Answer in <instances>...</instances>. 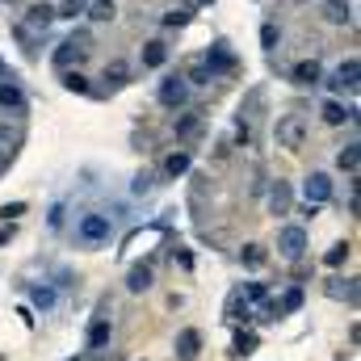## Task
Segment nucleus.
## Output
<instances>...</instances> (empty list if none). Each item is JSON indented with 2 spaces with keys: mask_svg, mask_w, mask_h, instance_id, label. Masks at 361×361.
Wrapping results in <instances>:
<instances>
[{
  "mask_svg": "<svg viewBox=\"0 0 361 361\" xmlns=\"http://www.w3.org/2000/svg\"><path fill=\"white\" fill-rule=\"evenodd\" d=\"M76 244L80 248H105L109 240H114V219L109 214H101V210H85L80 219H76Z\"/></svg>",
  "mask_w": 361,
  "mask_h": 361,
  "instance_id": "nucleus-1",
  "label": "nucleus"
},
{
  "mask_svg": "<svg viewBox=\"0 0 361 361\" xmlns=\"http://www.w3.org/2000/svg\"><path fill=\"white\" fill-rule=\"evenodd\" d=\"M307 248H311V235H307L302 223H286V227L277 231V257H281V261L298 265V261L307 257Z\"/></svg>",
  "mask_w": 361,
  "mask_h": 361,
  "instance_id": "nucleus-2",
  "label": "nucleus"
},
{
  "mask_svg": "<svg viewBox=\"0 0 361 361\" xmlns=\"http://www.w3.org/2000/svg\"><path fill=\"white\" fill-rule=\"evenodd\" d=\"M273 139H277V147H286V152H302V147H307V118H302V114H281L277 126H273Z\"/></svg>",
  "mask_w": 361,
  "mask_h": 361,
  "instance_id": "nucleus-3",
  "label": "nucleus"
},
{
  "mask_svg": "<svg viewBox=\"0 0 361 361\" xmlns=\"http://www.w3.org/2000/svg\"><path fill=\"white\" fill-rule=\"evenodd\" d=\"M202 63H206V72H210L214 80H219V76H231V72L240 68V59H235V51H231V42H227V38H214V42L206 47Z\"/></svg>",
  "mask_w": 361,
  "mask_h": 361,
  "instance_id": "nucleus-4",
  "label": "nucleus"
},
{
  "mask_svg": "<svg viewBox=\"0 0 361 361\" xmlns=\"http://www.w3.org/2000/svg\"><path fill=\"white\" fill-rule=\"evenodd\" d=\"M156 101H160L169 114L189 109V85H185V76H180V72H169V76L156 85Z\"/></svg>",
  "mask_w": 361,
  "mask_h": 361,
  "instance_id": "nucleus-5",
  "label": "nucleus"
},
{
  "mask_svg": "<svg viewBox=\"0 0 361 361\" xmlns=\"http://www.w3.org/2000/svg\"><path fill=\"white\" fill-rule=\"evenodd\" d=\"M324 85L332 92H357V85H361V59L357 55H349L332 76H324Z\"/></svg>",
  "mask_w": 361,
  "mask_h": 361,
  "instance_id": "nucleus-6",
  "label": "nucleus"
},
{
  "mask_svg": "<svg viewBox=\"0 0 361 361\" xmlns=\"http://www.w3.org/2000/svg\"><path fill=\"white\" fill-rule=\"evenodd\" d=\"M0 109L13 114V118H25V114H30V97L17 85V76H13V80H0Z\"/></svg>",
  "mask_w": 361,
  "mask_h": 361,
  "instance_id": "nucleus-7",
  "label": "nucleus"
},
{
  "mask_svg": "<svg viewBox=\"0 0 361 361\" xmlns=\"http://www.w3.org/2000/svg\"><path fill=\"white\" fill-rule=\"evenodd\" d=\"M324 63L319 59H298L294 68H290V85H298V89H319L324 85Z\"/></svg>",
  "mask_w": 361,
  "mask_h": 361,
  "instance_id": "nucleus-8",
  "label": "nucleus"
},
{
  "mask_svg": "<svg viewBox=\"0 0 361 361\" xmlns=\"http://www.w3.org/2000/svg\"><path fill=\"white\" fill-rule=\"evenodd\" d=\"M319 118L328 122V126H357V105H345L341 97H328L324 105H319Z\"/></svg>",
  "mask_w": 361,
  "mask_h": 361,
  "instance_id": "nucleus-9",
  "label": "nucleus"
},
{
  "mask_svg": "<svg viewBox=\"0 0 361 361\" xmlns=\"http://www.w3.org/2000/svg\"><path fill=\"white\" fill-rule=\"evenodd\" d=\"M202 130H206V114L202 109H180V118L173 122V135H177L180 143H193Z\"/></svg>",
  "mask_w": 361,
  "mask_h": 361,
  "instance_id": "nucleus-10",
  "label": "nucleus"
},
{
  "mask_svg": "<svg viewBox=\"0 0 361 361\" xmlns=\"http://www.w3.org/2000/svg\"><path fill=\"white\" fill-rule=\"evenodd\" d=\"M51 21H55V4L38 0V4H30V8H25V21H21V25H25L34 38H42V34L51 30Z\"/></svg>",
  "mask_w": 361,
  "mask_h": 361,
  "instance_id": "nucleus-11",
  "label": "nucleus"
},
{
  "mask_svg": "<svg viewBox=\"0 0 361 361\" xmlns=\"http://www.w3.org/2000/svg\"><path fill=\"white\" fill-rule=\"evenodd\" d=\"M169 55H173V47L164 38H147L143 51H139V63H143V72H160L169 63Z\"/></svg>",
  "mask_w": 361,
  "mask_h": 361,
  "instance_id": "nucleus-12",
  "label": "nucleus"
},
{
  "mask_svg": "<svg viewBox=\"0 0 361 361\" xmlns=\"http://www.w3.org/2000/svg\"><path fill=\"white\" fill-rule=\"evenodd\" d=\"M189 169H193V152H189V147H177V152L164 156V164H160V180H180Z\"/></svg>",
  "mask_w": 361,
  "mask_h": 361,
  "instance_id": "nucleus-13",
  "label": "nucleus"
},
{
  "mask_svg": "<svg viewBox=\"0 0 361 361\" xmlns=\"http://www.w3.org/2000/svg\"><path fill=\"white\" fill-rule=\"evenodd\" d=\"M173 353H177V361H197L202 357V332L197 328H180Z\"/></svg>",
  "mask_w": 361,
  "mask_h": 361,
  "instance_id": "nucleus-14",
  "label": "nucleus"
},
{
  "mask_svg": "<svg viewBox=\"0 0 361 361\" xmlns=\"http://www.w3.org/2000/svg\"><path fill=\"white\" fill-rule=\"evenodd\" d=\"M302 193H307V202H311V206L332 202V177H328V173H311V177L302 180Z\"/></svg>",
  "mask_w": 361,
  "mask_h": 361,
  "instance_id": "nucleus-15",
  "label": "nucleus"
},
{
  "mask_svg": "<svg viewBox=\"0 0 361 361\" xmlns=\"http://www.w3.org/2000/svg\"><path fill=\"white\" fill-rule=\"evenodd\" d=\"M252 311H257V307H248V302L240 298V290H231V294H227V307H223V319H227V324H244V328H248V324L257 319Z\"/></svg>",
  "mask_w": 361,
  "mask_h": 361,
  "instance_id": "nucleus-16",
  "label": "nucleus"
},
{
  "mask_svg": "<svg viewBox=\"0 0 361 361\" xmlns=\"http://www.w3.org/2000/svg\"><path fill=\"white\" fill-rule=\"evenodd\" d=\"M193 17H197V4H193V0H180V4H173V8L160 17V25H164V30H185Z\"/></svg>",
  "mask_w": 361,
  "mask_h": 361,
  "instance_id": "nucleus-17",
  "label": "nucleus"
},
{
  "mask_svg": "<svg viewBox=\"0 0 361 361\" xmlns=\"http://www.w3.org/2000/svg\"><path fill=\"white\" fill-rule=\"evenodd\" d=\"M290 206H294V189H290V180H273L269 185V214H290Z\"/></svg>",
  "mask_w": 361,
  "mask_h": 361,
  "instance_id": "nucleus-18",
  "label": "nucleus"
},
{
  "mask_svg": "<svg viewBox=\"0 0 361 361\" xmlns=\"http://www.w3.org/2000/svg\"><path fill=\"white\" fill-rule=\"evenodd\" d=\"M55 302H59V290L51 286V281H38V286H30V307L34 311H55Z\"/></svg>",
  "mask_w": 361,
  "mask_h": 361,
  "instance_id": "nucleus-19",
  "label": "nucleus"
},
{
  "mask_svg": "<svg viewBox=\"0 0 361 361\" xmlns=\"http://www.w3.org/2000/svg\"><path fill=\"white\" fill-rule=\"evenodd\" d=\"M152 277H156V273H152L147 261L130 265V269H126V294H147V290H152Z\"/></svg>",
  "mask_w": 361,
  "mask_h": 361,
  "instance_id": "nucleus-20",
  "label": "nucleus"
},
{
  "mask_svg": "<svg viewBox=\"0 0 361 361\" xmlns=\"http://www.w3.org/2000/svg\"><path fill=\"white\" fill-rule=\"evenodd\" d=\"M324 21L328 25H353V0H324Z\"/></svg>",
  "mask_w": 361,
  "mask_h": 361,
  "instance_id": "nucleus-21",
  "label": "nucleus"
},
{
  "mask_svg": "<svg viewBox=\"0 0 361 361\" xmlns=\"http://www.w3.org/2000/svg\"><path fill=\"white\" fill-rule=\"evenodd\" d=\"M80 59H85V51H80V47L72 42V38H63V42L55 47V55H51L55 72H68V68H72V63H80Z\"/></svg>",
  "mask_w": 361,
  "mask_h": 361,
  "instance_id": "nucleus-22",
  "label": "nucleus"
},
{
  "mask_svg": "<svg viewBox=\"0 0 361 361\" xmlns=\"http://www.w3.org/2000/svg\"><path fill=\"white\" fill-rule=\"evenodd\" d=\"M336 169H341L345 177H357V169H361V143L357 139H349V143L336 152Z\"/></svg>",
  "mask_w": 361,
  "mask_h": 361,
  "instance_id": "nucleus-23",
  "label": "nucleus"
},
{
  "mask_svg": "<svg viewBox=\"0 0 361 361\" xmlns=\"http://www.w3.org/2000/svg\"><path fill=\"white\" fill-rule=\"evenodd\" d=\"M332 298H345L349 307H357V277H328V286H324Z\"/></svg>",
  "mask_w": 361,
  "mask_h": 361,
  "instance_id": "nucleus-24",
  "label": "nucleus"
},
{
  "mask_svg": "<svg viewBox=\"0 0 361 361\" xmlns=\"http://www.w3.org/2000/svg\"><path fill=\"white\" fill-rule=\"evenodd\" d=\"M109 336H114V324H109V315H97L89 324V336H85V345L89 349H105L109 345Z\"/></svg>",
  "mask_w": 361,
  "mask_h": 361,
  "instance_id": "nucleus-25",
  "label": "nucleus"
},
{
  "mask_svg": "<svg viewBox=\"0 0 361 361\" xmlns=\"http://www.w3.org/2000/svg\"><path fill=\"white\" fill-rule=\"evenodd\" d=\"M59 85L68 92H80V97H92V80L80 72V68H68V72H59Z\"/></svg>",
  "mask_w": 361,
  "mask_h": 361,
  "instance_id": "nucleus-26",
  "label": "nucleus"
},
{
  "mask_svg": "<svg viewBox=\"0 0 361 361\" xmlns=\"http://www.w3.org/2000/svg\"><path fill=\"white\" fill-rule=\"evenodd\" d=\"M85 17H89L92 25H105V21H114V17H118V0H89Z\"/></svg>",
  "mask_w": 361,
  "mask_h": 361,
  "instance_id": "nucleus-27",
  "label": "nucleus"
},
{
  "mask_svg": "<svg viewBox=\"0 0 361 361\" xmlns=\"http://www.w3.org/2000/svg\"><path fill=\"white\" fill-rule=\"evenodd\" d=\"M101 80H105L109 89H122V85H130V68H126L122 59H109L105 72H101Z\"/></svg>",
  "mask_w": 361,
  "mask_h": 361,
  "instance_id": "nucleus-28",
  "label": "nucleus"
},
{
  "mask_svg": "<svg viewBox=\"0 0 361 361\" xmlns=\"http://www.w3.org/2000/svg\"><path fill=\"white\" fill-rule=\"evenodd\" d=\"M265 261H269V248L265 244H244L240 248V265L244 269H265Z\"/></svg>",
  "mask_w": 361,
  "mask_h": 361,
  "instance_id": "nucleus-29",
  "label": "nucleus"
},
{
  "mask_svg": "<svg viewBox=\"0 0 361 361\" xmlns=\"http://www.w3.org/2000/svg\"><path fill=\"white\" fill-rule=\"evenodd\" d=\"M257 345H261V336H257L252 328H240V332H235V345H231V357H252Z\"/></svg>",
  "mask_w": 361,
  "mask_h": 361,
  "instance_id": "nucleus-30",
  "label": "nucleus"
},
{
  "mask_svg": "<svg viewBox=\"0 0 361 361\" xmlns=\"http://www.w3.org/2000/svg\"><path fill=\"white\" fill-rule=\"evenodd\" d=\"M235 290H240V298H244L248 307H261V302L269 298V286H265V281H240Z\"/></svg>",
  "mask_w": 361,
  "mask_h": 361,
  "instance_id": "nucleus-31",
  "label": "nucleus"
},
{
  "mask_svg": "<svg viewBox=\"0 0 361 361\" xmlns=\"http://www.w3.org/2000/svg\"><path fill=\"white\" fill-rule=\"evenodd\" d=\"M180 76H185V85H189V89H206V85L214 80V76L206 72V63H202V59H193V63H189V72H180Z\"/></svg>",
  "mask_w": 361,
  "mask_h": 361,
  "instance_id": "nucleus-32",
  "label": "nucleus"
},
{
  "mask_svg": "<svg viewBox=\"0 0 361 361\" xmlns=\"http://www.w3.org/2000/svg\"><path fill=\"white\" fill-rule=\"evenodd\" d=\"M85 8H89V0H59L55 21H76V17H85Z\"/></svg>",
  "mask_w": 361,
  "mask_h": 361,
  "instance_id": "nucleus-33",
  "label": "nucleus"
},
{
  "mask_svg": "<svg viewBox=\"0 0 361 361\" xmlns=\"http://www.w3.org/2000/svg\"><path fill=\"white\" fill-rule=\"evenodd\" d=\"M349 257H353V244H349V240H341V244H332V248H328L324 265H328V269H341V265H345Z\"/></svg>",
  "mask_w": 361,
  "mask_h": 361,
  "instance_id": "nucleus-34",
  "label": "nucleus"
},
{
  "mask_svg": "<svg viewBox=\"0 0 361 361\" xmlns=\"http://www.w3.org/2000/svg\"><path fill=\"white\" fill-rule=\"evenodd\" d=\"M277 311H281V315H294V311H302V286H290V290L277 298Z\"/></svg>",
  "mask_w": 361,
  "mask_h": 361,
  "instance_id": "nucleus-35",
  "label": "nucleus"
},
{
  "mask_svg": "<svg viewBox=\"0 0 361 361\" xmlns=\"http://www.w3.org/2000/svg\"><path fill=\"white\" fill-rule=\"evenodd\" d=\"M21 139H25V130H21V126H8V122H0V147H4V152L21 147Z\"/></svg>",
  "mask_w": 361,
  "mask_h": 361,
  "instance_id": "nucleus-36",
  "label": "nucleus"
},
{
  "mask_svg": "<svg viewBox=\"0 0 361 361\" xmlns=\"http://www.w3.org/2000/svg\"><path fill=\"white\" fill-rule=\"evenodd\" d=\"M261 47H265L269 55L281 47V25H277V21H265V25H261Z\"/></svg>",
  "mask_w": 361,
  "mask_h": 361,
  "instance_id": "nucleus-37",
  "label": "nucleus"
},
{
  "mask_svg": "<svg viewBox=\"0 0 361 361\" xmlns=\"http://www.w3.org/2000/svg\"><path fill=\"white\" fill-rule=\"evenodd\" d=\"M63 219H68V202H55L51 214H47V227L51 231H63Z\"/></svg>",
  "mask_w": 361,
  "mask_h": 361,
  "instance_id": "nucleus-38",
  "label": "nucleus"
},
{
  "mask_svg": "<svg viewBox=\"0 0 361 361\" xmlns=\"http://www.w3.org/2000/svg\"><path fill=\"white\" fill-rule=\"evenodd\" d=\"M152 189H156V177H152V173H139L135 185H130V193H135V197H147Z\"/></svg>",
  "mask_w": 361,
  "mask_h": 361,
  "instance_id": "nucleus-39",
  "label": "nucleus"
},
{
  "mask_svg": "<svg viewBox=\"0 0 361 361\" xmlns=\"http://www.w3.org/2000/svg\"><path fill=\"white\" fill-rule=\"evenodd\" d=\"M25 210H30L25 202H4V206H0V219H4V223H13V219H21Z\"/></svg>",
  "mask_w": 361,
  "mask_h": 361,
  "instance_id": "nucleus-40",
  "label": "nucleus"
},
{
  "mask_svg": "<svg viewBox=\"0 0 361 361\" xmlns=\"http://www.w3.org/2000/svg\"><path fill=\"white\" fill-rule=\"evenodd\" d=\"M257 311H261V324H277V319H281V311H277V298H265Z\"/></svg>",
  "mask_w": 361,
  "mask_h": 361,
  "instance_id": "nucleus-41",
  "label": "nucleus"
},
{
  "mask_svg": "<svg viewBox=\"0 0 361 361\" xmlns=\"http://www.w3.org/2000/svg\"><path fill=\"white\" fill-rule=\"evenodd\" d=\"M177 265H180L185 273L193 269V252H189V248H180V252H177Z\"/></svg>",
  "mask_w": 361,
  "mask_h": 361,
  "instance_id": "nucleus-42",
  "label": "nucleus"
},
{
  "mask_svg": "<svg viewBox=\"0 0 361 361\" xmlns=\"http://www.w3.org/2000/svg\"><path fill=\"white\" fill-rule=\"evenodd\" d=\"M8 240H13V223H8V227H0V248H4Z\"/></svg>",
  "mask_w": 361,
  "mask_h": 361,
  "instance_id": "nucleus-43",
  "label": "nucleus"
},
{
  "mask_svg": "<svg viewBox=\"0 0 361 361\" xmlns=\"http://www.w3.org/2000/svg\"><path fill=\"white\" fill-rule=\"evenodd\" d=\"M0 80H13V72H8V63L0 59Z\"/></svg>",
  "mask_w": 361,
  "mask_h": 361,
  "instance_id": "nucleus-44",
  "label": "nucleus"
},
{
  "mask_svg": "<svg viewBox=\"0 0 361 361\" xmlns=\"http://www.w3.org/2000/svg\"><path fill=\"white\" fill-rule=\"evenodd\" d=\"M193 4H214V0H193Z\"/></svg>",
  "mask_w": 361,
  "mask_h": 361,
  "instance_id": "nucleus-45",
  "label": "nucleus"
},
{
  "mask_svg": "<svg viewBox=\"0 0 361 361\" xmlns=\"http://www.w3.org/2000/svg\"><path fill=\"white\" fill-rule=\"evenodd\" d=\"M0 4H17V0H0Z\"/></svg>",
  "mask_w": 361,
  "mask_h": 361,
  "instance_id": "nucleus-46",
  "label": "nucleus"
},
{
  "mask_svg": "<svg viewBox=\"0 0 361 361\" xmlns=\"http://www.w3.org/2000/svg\"><path fill=\"white\" fill-rule=\"evenodd\" d=\"M294 4H307V0H294Z\"/></svg>",
  "mask_w": 361,
  "mask_h": 361,
  "instance_id": "nucleus-47",
  "label": "nucleus"
},
{
  "mask_svg": "<svg viewBox=\"0 0 361 361\" xmlns=\"http://www.w3.org/2000/svg\"><path fill=\"white\" fill-rule=\"evenodd\" d=\"M336 361H345V357H336Z\"/></svg>",
  "mask_w": 361,
  "mask_h": 361,
  "instance_id": "nucleus-48",
  "label": "nucleus"
}]
</instances>
